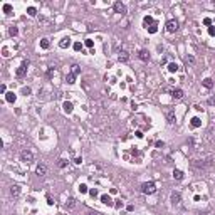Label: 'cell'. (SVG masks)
<instances>
[{
    "mask_svg": "<svg viewBox=\"0 0 215 215\" xmlns=\"http://www.w3.org/2000/svg\"><path fill=\"white\" fill-rule=\"evenodd\" d=\"M141 192L145 195H151V193L156 192V185L153 183V181H148V183H143L141 185Z\"/></svg>",
    "mask_w": 215,
    "mask_h": 215,
    "instance_id": "6da1fadb",
    "label": "cell"
},
{
    "mask_svg": "<svg viewBox=\"0 0 215 215\" xmlns=\"http://www.w3.org/2000/svg\"><path fill=\"white\" fill-rule=\"evenodd\" d=\"M20 161H24V163H32V161H34V153L29 151V150L20 151Z\"/></svg>",
    "mask_w": 215,
    "mask_h": 215,
    "instance_id": "7a4b0ae2",
    "label": "cell"
},
{
    "mask_svg": "<svg viewBox=\"0 0 215 215\" xmlns=\"http://www.w3.org/2000/svg\"><path fill=\"white\" fill-rule=\"evenodd\" d=\"M27 67H29V62H27V61H24V62L17 67V71H15L17 77H24V76H25V72H27Z\"/></svg>",
    "mask_w": 215,
    "mask_h": 215,
    "instance_id": "3957f363",
    "label": "cell"
},
{
    "mask_svg": "<svg viewBox=\"0 0 215 215\" xmlns=\"http://www.w3.org/2000/svg\"><path fill=\"white\" fill-rule=\"evenodd\" d=\"M114 12L116 14H121V15H125L126 14V5L123 2H114Z\"/></svg>",
    "mask_w": 215,
    "mask_h": 215,
    "instance_id": "277c9868",
    "label": "cell"
},
{
    "mask_svg": "<svg viewBox=\"0 0 215 215\" xmlns=\"http://www.w3.org/2000/svg\"><path fill=\"white\" fill-rule=\"evenodd\" d=\"M10 197L14 198V200L20 197V187H19V185H12L10 187Z\"/></svg>",
    "mask_w": 215,
    "mask_h": 215,
    "instance_id": "5b68a950",
    "label": "cell"
},
{
    "mask_svg": "<svg viewBox=\"0 0 215 215\" xmlns=\"http://www.w3.org/2000/svg\"><path fill=\"white\" fill-rule=\"evenodd\" d=\"M176 29H178V22H176V20L171 19V20L166 22V30H168V32H175Z\"/></svg>",
    "mask_w": 215,
    "mask_h": 215,
    "instance_id": "8992f818",
    "label": "cell"
},
{
    "mask_svg": "<svg viewBox=\"0 0 215 215\" xmlns=\"http://www.w3.org/2000/svg\"><path fill=\"white\" fill-rule=\"evenodd\" d=\"M138 57L141 59L143 62H148V61H150V52H148L146 49H141V51L138 52Z\"/></svg>",
    "mask_w": 215,
    "mask_h": 215,
    "instance_id": "52a82bcc",
    "label": "cell"
},
{
    "mask_svg": "<svg viewBox=\"0 0 215 215\" xmlns=\"http://www.w3.org/2000/svg\"><path fill=\"white\" fill-rule=\"evenodd\" d=\"M171 97H173V99H181V97H183V91H181L180 87L171 89Z\"/></svg>",
    "mask_w": 215,
    "mask_h": 215,
    "instance_id": "ba28073f",
    "label": "cell"
},
{
    "mask_svg": "<svg viewBox=\"0 0 215 215\" xmlns=\"http://www.w3.org/2000/svg\"><path fill=\"white\" fill-rule=\"evenodd\" d=\"M170 198H171V203L173 205H178L180 203V200H181V195H180V192H173Z\"/></svg>",
    "mask_w": 215,
    "mask_h": 215,
    "instance_id": "9c48e42d",
    "label": "cell"
},
{
    "mask_svg": "<svg viewBox=\"0 0 215 215\" xmlns=\"http://www.w3.org/2000/svg\"><path fill=\"white\" fill-rule=\"evenodd\" d=\"M35 173L39 176H44L45 173H47V166L45 165H37V168H35Z\"/></svg>",
    "mask_w": 215,
    "mask_h": 215,
    "instance_id": "30bf717a",
    "label": "cell"
},
{
    "mask_svg": "<svg viewBox=\"0 0 215 215\" xmlns=\"http://www.w3.org/2000/svg\"><path fill=\"white\" fill-rule=\"evenodd\" d=\"M128 59H130V54H128L126 51H121L118 54V61H119V62H126Z\"/></svg>",
    "mask_w": 215,
    "mask_h": 215,
    "instance_id": "8fae6325",
    "label": "cell"
},
{
    "mask_svg": "<svg viewBox=\"0 0 215 215\" xmlns=\"http://www.w3.org/2000/svg\"><path fill=\"white\" fill-rule=\"evenodd\" d=\"M166 119H168V123L173 125L176 121V116H175V111H166Z\"/></svg>",
    "mask_w": 215,
    "mask_h": 215,
    "instance_id": "7c38bea8",
    "label": "cell"
},
{
    "mask_svg": "<svg viewBox=\"0 0 215 215\" xmlns=\"http://www.w3.org/2000/svg\"><path fill=\"white\" fill-rule=\"evenodd\" d=\"M64 207H66V208H74V207H76V200H74L72 197H69L67 200H66V203H64Z\"/></svg>",
    "mask_w": 215,
    "mask_h": 215,
    "instance_id": "4fadbf2b",
    "label": "cell"
},
{
    "mask_svg": "<svg viewBox=\"0 0 215 215\" xmlns=\"http://www.w3.org/2000/svg\"><path fill=\"white\" fill-rule=\"evenodd\" d=\"M62 108H64V113L71 114V113H72V108H74V106H72V102H71V101H66Z\"/></svg>",
    "mask_w": 215,
    "mask_h": 215,
    "instance_id": "5bb4252c",
    "label": "cell"
},
{
    "mask_svg": "<svg viewBox=\"0 0 215 215\" xmlns=\"http://www.w3.org/2000/svg\"><path fill=\"white\" fill-rule=\"evenodd\" d=\"M69 45H71V39H69V37H64V39L59 42V47H61V49H66Z\"/></svg>",
    "mask_w": 215,
    "mask_h": 215,
    "instance_id": "9a60e30c",
    "label": "cell"
},
{
    "mask_svg": "<svg viewBox=\"0 0 215 215\" xmlns=\"http://www.w3.org/2000/svg\"><path fill=\"white\" fill-rule=\"evenodd\" d=\"M101 202H102L104 205H109V207L113 205V200H111V197H109V195H101Z\"/></svg>",
    "mask_w": 215,
    "mask_h": 215,
    "instance_id": "2e32d148",
    "label": "cell"
},
{
    "mask_svg": "<svg viewBox=\"0 0 215 215\" xmlns=\"http://www.w3.org/2000/svg\"><path fill=\"white\" fill-rule=\"evenodd\" d=\"M15 99H17V96H15L14 92H5V101H9V102H15Z\"/></svg>",
    "mask_w": 215,
    "mask_h": 215,
    "instance_id": "e0dca14e",
    "label": "cell"
},
{
    "mask_svg": "<svg viewBox=\"0 0 215 215\" xmlns=\"http://www.w3.org/2000/svg\"><path fill=\"white\" fill-rule=\"evenodd\" d=\"M153 24H155V20H153V17H150V15L143 19V25H145L146 29H148V25H153Z\"/></svg>",
    "mask_w": 215,
    "mask_h": 215,
    "instance_id": "ac0fdd59",
    "label": "cell"
},
{
    "mask_svg": "<svg viewBox=\"0 0 215 215\" xmlns=\"http://www.w3.org/2000/svg\"><path fill=\"white\" fill-rule=\"evenodd\" d=\"M173 178H175V180H183V171L181 170H173Z\"/></svg>",
    "mask_w": 215,
    "mask_h": 215,
    "instance_id": "d6986e66",
    "label": "cell"
},
{
    "mask_svg": "<svg viewBox=\"0 0 215 215\" xmlns=\"http://www.w3.org/2000/svg\"><path fill=\"white\" fill-rule=\"evenodd\" d=\"M202 84H203L205 87H207V89H212V87H213V82H212V79H210V77L203 79V82H202Z\"/></svg>",
    "mask_w": 215,
    "mask_h": 215,
    "instance_id": "ffe728a7",
    "label": "cell"
},
{
    "mask_svg": "<svg viewBox=\"0 0 215 215\" xmlns=\"http://www.w3.org/2000/svg\"><path fill=\"white\" fill-rule=\"evenodd\" d=\"M200 125H202V119H200V118H197V116L192 118V126H193V128H198Z\"/></svg>",
    "mask_w": 215,
    "mask_h": 215,
    "instance_id": "44dd1931",
    "label": "cell"
},
{
    "mask_svg": "<svg viewBox=\"0 0 215 215\" xmlns=\"http://www.w3.org/2000/svg\"><path fill=\"white\" fill-rule=\"evenodd\" d=\"M148 32H150V34H155V32H158V24L155 22L153 25H150V27H148Z\"/></svg>",
    "mask_w": 215,
    "mask_h": 215,
    "instance_id": "7402d4cb",
    "label": "cell"
},
{
    "mask_svg": "<svg viewBox=\"0 0 215 215\" xmlns=\"http://www.w3.org/2000/svg\"><path fill=\"white\" fill-rule=\"evenodd\" d=\"M49 45H51L49 39H42L40 40V47H42V49H49Z\"/></svg>",
    "mask_w": 215,
    "mask_h": 215,
    "instance_id": "603a6c76",
    "label": "cell"
},
{
    "mask_svg": "<svg viewBox=\"0 0 215 215\" xmlns=\"http://www.w3.org/2000/svg\"><path fill=\"white\" fill-rule=\"evenodd\" d=\"M168 71H170V72H176V71H178V66H176L175 62H170L168 64Z\"/></svg>",
    "mask_w": 215,
    "mask_h": 215,
    "instance_id": "cb8c5ba5",
    "label": "cell"
},
{
    "mask_svg": "<svg viewBox=\"0 0 215 215\" xmlns=\"http://www.w3.org/2000/svg\"><path fill=\"white\" fill-rule=\"evenodd\" d=\"M27 14L30 15V17H34V15H37V9H35V7H29V9H27Z\"/></svg>",
    "mask_w": 215,
    "mask_h": 215,
    "instance_id": "d4e9b609",
    "label": "cell"
},
{
    "mask_svg": "<svg viewBox=\"0 0 215 215\" xmlns=\"http://www.w3.org/2000/svg\"><path fill=\"white\" fill-rule=\"evenodd\" d=\"M66 79H67V82H69V84H72V82H76V74H72V72H71V74L67 76V77H66Z\"/></svg>",
    "mask_w": 215,
    "mask_h": 215,
    "instance_id": "484cf974",
    "label": "cell"
},
{
    "mask_svg": "<svg viewBox=\"0 0 215 215\" xmlns=\"http://www.w3.org/2000/svg\"><path fill=\"white\" fill-rule=\"evenodd\" d=\"M9 34L12 35V37H15V35L19 34V30H17V27H10L9 29Z\"/></svg>",
    "mask_w": 215,
    "mask_h": 215,
    "instance_id": "4316f807",
    "label": "cell"
},
{
    "mask_svg": "<svg viewBox=\"0 0 215 215\" xmlns=\"http://www.w3.org/2000/svg\"><path fill=\"white\" fill-rule=\"evenodd\" d=\"M185 62H187V64H195V57H193V56H187V57H185Z\"/></svg>",
    "mask_w": 215,
    "mask_h": 215,
    "instance_id": "83f0119b",
    "label": "cell"
},
{
    "mask_svg": "<svg viewBox=\"0 0 215 215\" xmlns=\"http://www.w3.org/2000/svg\"><path fill=\"white\" fill-rule=\"evenodd\" d=\"M79 72H81V67L77 66V64H74V66H72V74H76V76H77Z\"/></svg>",
    "mask_w": 215,
    "mask_h": 215,
    "instance_id": "f1b7e54d",
    "label": "cell"
},
{
    "mask_svg": "<svg viewBox=\"0 0 215 215\" xmlns=\"http://www.w3.org/2000/svg\"><path fill=\"white\" fill-rule=\"evenodd\" d=\"M4 12H5V14H10L12 12V5L10 4H5V5H4Z\"/></svg>",
    "mask_w": 215,
    "mask_h": 215,
    "instance_id": "f546056e",
    "label": "cell"
},
{
    "mask_svg": "<svg viewBox=\"0 0 215 215\" xmlns=\"http://www.w3.org/2000/svg\"><path fill=\"white\" fill-rule=\"evenodd\" d=\"M89 195H91L92 198H96L97 195H99V193H97V190H96V188H91V190H89Z\"/></svg>",
    "mask_w": 215,
    "mask_h": 215,
    "instance_id": "4dcf8cb0",
    "label": "cell"
},
{
    "mask_svg": "<svg viewBox=\"0 0 215 215\" xmlns=\"http://www.w3.org/2000/svg\"><path fill=\"white\" fill-rule=\"evenodd\" d=\"M79 192L81 193H86V192H89V190H87V187H86L84 183H81V185H79Z\"/></svg>",
    "mask_w": 215,
    "mask_h": 215,
    "instance_id": "1f68e13d",
    "label": "cell"
},
{
    "mask_svg": "<svg viewBox=\"0 0 215 215\" xmlns=\"http://www.w3.org/2000/svg\"><path fill=\"white\" fill-rule=\"evenodd\" d=\"M84 45H86V47H89V49H92V40H91V39H86V40H84Z\"/></svg>",
    "mask_w": 215,
    "mask_h": 215,
    "instance_id": "d6a6232c",
    "label": "cell"
},
{
    "mask_svg": "<svg viewBox=\"0 0 215 215\" xmlns=\"http://www.w3.org/2000/svg\"><path fill=\"white\" fill-rule=\"evenodd\" d=\"M74 49H76V51H81V49H82V44H81V42H76V44H74Z\"/></svg>",
    "mask_w": 215,
    "mask_h": 215,
    "instance_id": "836d02e7",
    "label": "cell"
},
{
    "mask_svg": "<svg viewBox=\"0 0 215 215\" xmlns=\"http://www.w3.org/2000/svg\"><path fill=\"white\" fill-rule=\"evenodd\" d=\"M208 34L213 37V35H215V27H208Z\"/></svg>",
    "mask_w": 215,
    "mask_h": 215,
    "instance_id": "e575fe53",
    "label": "cell"
},
{
    "mask_svg": "<svg viewBox=\"0 0 215 215\" xmlns=\"http://www.w3.org/2000/svg\"><path fill=\"white\" fill-rule=\"evenodd\" d=\"M22 92L25 94V96H27V94H30V87H24V89H22Z\"/></svg>",
    "mask_w": 215,
    "mask_h": 215,
    "instance_id": "d590c367",
    "label": "cell"
},
{
    "mask_svg": "<svg viewBox=\"0 0 215 215\" xmlns=\"http://www.w3.org/2000/svg\"><path fill=\"white\" fill-rule=\"evenodd\" d=\"M59 166L64 168V166H66V160H59Z\"/></svg>",
    "mask_w": 215,
    "mask_h": 215,
    "instance_id": "8d00e7d4",
    "label": "cell"
},
{
    "mask_svg": "<svg viewBox=\"0 0 215 215\" xmlns=\"http://www.w3.org/2000/svg\"><path fill=\"white\" fill-rule=\"evenodd\" d=\"M163 146H165L163 141H156V148H163Z\"/></svg>",
    "mask_w": 215,
    "mask_h": 215,
    "instance_id": "74e56055",
    "label": "cell"
},
{
    "mask_svg": "<svg viewBox=\"0 0 215 215\" xmlns=\"http://www.w3.org/2000/svg\"><path fill=\"white\" fill-rule=\"evenodd\" d=\"M47 203H49V205L54 203V202H52V197H51V195H47Z\"/></svg>",
    "mask_w": 215,
    "mask_h": 215,
    "instance_id": "f35d334b",
    "label": "cell"
},
{
    "mask_svg": "<svg viewBox=\"0 0 215 215\" xmlns=\"http://www.w3.org/2000/svg\"><path fill=\"white\" fill-rule=\"evenodd\" d=\"M203 24H205V25H210V24H212V20H210V19H203Z\"/></svg>",
    "mask_w": 215,
    "mask_h": 215,
    "instance_id": "ab89813d",
    "label": "cell"
},
{
    "mask_svg": "<svg viewBox=\"0 0 215 215\" xmlns=\"http://www.w3.org/2000/svg\"><path fill=\"white\" fill-rule=\"evenodd\" d=\"M114 207H116V208H121V207H123V203H121V202H116V203H114Z\"/></svg>",
    "mask_w": 215,
    "mask_h": 215,
    "instance_id": "60d3db41",
    "label": "cell"
},
{
    "mask_svg": "<svg viewBox=\"0 0 215 215\" xmlns=\"http://www.w3.org/2000/svg\"><path fill=\"white\" fill-rule=\"evenodd\" d=\"M81 161H82V158H76V160H74V163H76V165H81Z\"/></svg>",
    "mask_w": 215,
    "mask_h": 215,
    "instance_id": "b9f144b4",
    "label": "cell"
},
{
    "mask_svg": "<svg viewBox=\"0 0 215 215\" xmlns=\"http://www.w3.org/2000/svg\"><path fill=\"white\" fill-rule=\"evenodd\" d=\"M208 104H215V97H210V99H208Z\"/></svg>",
    "mask_w": 215,
    "mask_h": 215,
    "instance_id": "7bdbcfd3",
    "label": "cell"
},
{
    "mask_svg": "<svg viewBox=\"0 0 215 215\" xmlns=\"http://www.w3.org/2000/svg\"><path fill=\"white\" fill-rule=\"evenodd\" d=\"M86 215H97V213H96V212H87Z\"/></svg>",
    "mask_w": 215,
    "mask_h": 215,
    "instance_id": "ee69618b",
    "label": "cell"
},
{
    "mask_svg": "<svg viewBox=\"0 0 215 215\" xmlns=\"http://www.w3.org/2000/svg\"><path fill=\"white\" fill-rule=\"evenodd\" d=\"M198 215H207V212H200V213H198Z\"/></svg>",
    "mask_w": 215,
    "mask_h": 215,
    "instance_id": "f6af8a7d",
    "label": "cell"
}]
</instances>
